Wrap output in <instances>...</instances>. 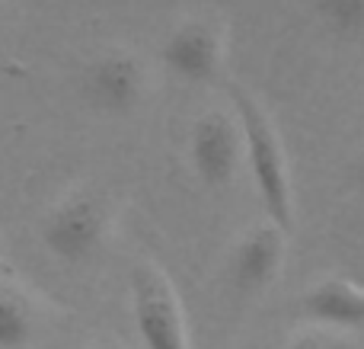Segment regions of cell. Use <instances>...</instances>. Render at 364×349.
<instances>
[{"mask_svg": "<svg viewBox=\"0 0 364 349\" xmlns=\"http://www.w3.org/2000/svg\"><path fill=\"white\" fill-rule=\"evenodd\" d=\"M227 93H230L233 113H237L240 132H243V154L265 215L282 224L284 231H291L294 228V186H291V164L288 151L282 145V135H278L269 109L246 87L230 83Z\"/></svg>", "mask_w": 364, "mask_h": 349, "instance_id": "obj_1", "label": "cell"}, {"mask_svg": "<svg viewBox=\"0 0 364 349\" xmlns=\"http://www.w3.org/2000/svg\"><path fill=\"white\" fill-rule=\"evenodd\" d=\"M301 311L314 324L358 330L364 327V286L346 276H323L301 295Z\"/></svg>", "mask_w": 364, "mask_h": 349, "instance_id": "obj_8", "label": "cell"}, {"mask_svg": "<svg viewBox=\"0 0 364 349\" xmlns=\"http://www.w3.org/2000/svg\"><path fill=\"white\" fill-rule=\"evenodd\" d=\"M164 64L188 83H214L224 71V36L208 19H186L166 36Z\"/></svg>", "mask_w": 364, "mask_h": 349, "instance_id": "obj_7", "label": "cell"}, {"mask_svg": "<svg viewBox=\"0 0 364 349\" xmlns=\"http://www.w3.org/2000/svg\"><path fill=\"white\" fill-rule=\"evenodd\" d=\"M284 237H288V231L272 218L252 224L237 237L230 260H227V276H230V286L237 292L259 295L275 286L284 263V250H288Z\"/></svg>", "mask_w": 364, "mask_h": 349, "instance_id": "obj_6", "label": "cell"}, {"mask_svg": "<svg viewBox=\"0 0 364 349\" xmlns=\"http://www.w3.org/2000/svg\"><path fill=\"white\" fill-rule=\"evenodd\" d=\"M96 349H102V346H96Z\"/></svg>", "mask_w": 364, "mask_h": 349, "instance_id": "obj_13", "label": "cell"}, {"mask_svg": "<svg viewBox=\"0 0 364 349\" xmlns=\"http://www.w3.org/2000/svg\"><path fill=\"white\" fill-rule=\"evenodd\" d=\"M109 224H112V209L109 199L100 189H70L55 209L48 212L42 224V241L61 263H87L90 256L100 254L106 244Z\"/></svg>", "mask_w": 364, "mask_h": 349, "instance_id": "obj_2", "label": "cell"}, {"mask_svg": "<svg viewBox=\"0 0 364 349\" xmlns=\"http://www.w3.org/2000/svg\"><path fill=\"white\" fill-rule=\"evenodd\" d=\"M32 337V314L13 292H0V349H19Z\"/></svg>", "mask_w": 364, "mask_h": 349, "instance_id": "obj_10", "label": "cell"}, {"mask_svg": "<svg viewBox=\"0 0 364 349\" xmlns=\"http://www.w3.org/2000/svg\"><path fill=\"white\" fill-rule=\"evenodd\" d=\"M80 93L96 113L132 115L147 96V68L134 51L106 48L83 68Z\"/></svg>", "mask_w": 364, "mask_h": 349, "instance_id": "obj_4", "label": "cell"}, {"mask_svg": "<svg viewBox=\"0 0 364 349\" xmlns=\"http://www.w3.org/2000/svg\"><path fill=\"white\" fill-rule=\"evenodd\" d=\"M355 173H358V186H361V192H364V147H361V154H358V167H355Z\"/></svg>", "mask_w": 364, "mask_h": 349, "instance_id": "obj_12", "label": "cell"}, {"mask_svg": "<svg viewBox=\"0 0 364 349\" xmlns=\"http://www.w3.org/2000/svg\"><path fill=\"white\" fill-rule=\"evenodd\" d=\"M243 154V132L237 113L205 109L188 128V160L192 170L208 189H224L233 183Z\"/></svg>", "mask_w": 364, "mask_h": 349, "instance_id": "obj_5", "label": "cell"}, {"mask_svg": "<svg viewBox=\"0 0 364 349\" xmlns=\"http://www.w3.org/2000/svg\"><path fill=\"white\" fill-rule=\"evenodd\" d=\"M284 349H352V343H348V340L342 337L339 330H333V327L316 324L314 330L294 333Z\"/></svg>", "mask_w": 364, "mask_h": 349, "instance_id": "obj_11", "label": "cell"}, {"mask_svg": "<svg viewBox=\"0 0 364 349\" xmlns=\"http://www.w3.org/2000/svg\"><path fill=\"white\" fill-rule=\"evenodd\" d=\"M132 314L144 349H192L176 286L151 260L132 269Z\"/></svg>", "mask_w": 364, "mask_h": 349, "instance_id": "obj_3", "label": "cell"}, {"mask_svg": "<svg viewBox=\"0 0 364 349\" xmlns=\"http://www.w3.org/2000/svg\"><path fill=\"white\" fill-rule=\"evenodd\" d=\"M314 16L333 38L361 42L364 38V0H310Z\"/></svg>", "mask_w": 364, "mask_h": 349, "instance_id": "obj_9", "label": "cell"}]
</instances>
